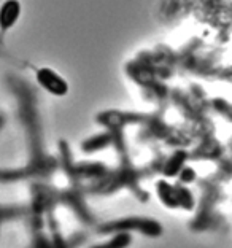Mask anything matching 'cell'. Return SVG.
Masks as SVG:
<instances>
[{"label":"cell","mask_w":232,"mask_h":248,"mask_svg":"<svg viewBox=\"0 0 232 248\" xmlns=\"http://www.w3.org/2000/svg\"><path fill=\"white\" fill-rule=\"evenodd\" d=\"M19 15H21V3L18 0H7L2 5V8H0V27L3 31L10 29L18 21Z\"/></svg>","instance_id":"obj_2"},{"label":"cell","mask_w":232,"mask_h":248,"mask_svg":"<svg viewBox=\"0 0 232 248\" xmlns=\"http://www.w3.org/2000/svg\"><path fill=\"white\" fill-rule=\"evenodd\" d=\"M37 81L40 83L42 88H45L53 95H65L67 91H69V84H67L64 78L54 70L48 69V67H43V69L37 72Z\"/></svg>","instance_id":"obj_1"}]
</instances>
